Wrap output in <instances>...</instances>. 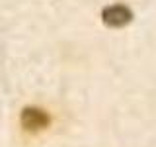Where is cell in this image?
Instances as JSON below:
<instances>
[{"label": "cell", "mask_w": 156, "mask_h": 147, "mask_svg": "<svg viewBox=\"0 0 156 147\" xmlns=\"http://www.w3.org/2000/svg\"><path fill=\"white\" fill-rule=\"evenodd\" d=\"M101 20L107 28H123L133 20V12L123 4H111L101 10Z\"/></svg>", "instance_id": "6da1fadb"}, {"label": "cell", "mask_w": 156, "mask_h": 147, "mask_svg": "<svg viewBox=\"0 0 156 147\" xmlns=\"http://www.w3.org/2000/svg\"><path fill=\"white\" fill-rule=\"evenodd\" d=\"M51 118L45 110L41 108H35V106H27L22 110V126L26 127L27 131H39L43 127L49 126Z\"/></svg>", "instance_id": "7a4b0ae2"}]
</instances>
